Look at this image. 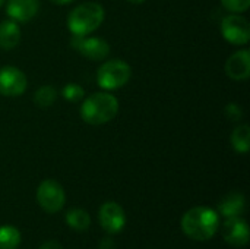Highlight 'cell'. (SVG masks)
Here are the masks:
<instances>
[{"label": "cell", "instance_id": "4", "mask_svg": "<svg viewBox=\"0 0 250 249\" xmlns=\"http://www.w3.org/2000/svg\"><path fill=\"white\" fill-rule=\"evenodd\" d=\"M132 76V69L130 66L120 60V59H113L105 63H103L98 70H97V82L103 90L113 91L125 87Z\"/></svg>", "mask_w": 250, "mask_h": 249}, {"label": "cell", "instance_id": "8", "mask_svg": "<svg viewBox=\"0 0 250 249\" xmlns=\"http://www.w3.org/2000/svg\"><path fill=\"white\" fill-rule=\"evenodd\" d=\"M72 47L91 60H103L110 53V44L98 37H72Z\"/></svg>", "mask_w": 250, "mask_h": 249}, {"label": "cell", "instance_id": "21", "mask_svg": "<svg viewBox=\"0 0 250 249\" xmlns=\"http://www.w3.org/2000/svg\"><path fill=\"white\" fill-rule=\"evenodd\" d=\"M224 113H226V116H227L231 122H237V120H240V119L243 117V110H242V107H240L239 104H234V103L227 104L226 109H224Z\"/></svg>", "mask_w": 250, "mask_h": 249}, {"label": "cell", "instance_id": "20", "mask_svg": "<svg viewBox=\"0 0 250 249\" xmlns=\"http://www.w3.org/2000/svg\"><path fill=\"white\" fill-rule=\"evenodd\" d=\"M223 6L233 13H243L249 9L250 0H221Z\"/></svg>", "mask_w": 250, "mask_h": 249}, {"label": "cell", "instance_id": "1", "mask_svg": "<svg viewBox=\"0 0 250 249\" xmlns=\"http://www.w3.org/2000/svg\"><path fill=\"white\" fill-rule=\"evenodd\" d=\"M182 229L190 239L208 241L218 229V214L208 207H195L183 216Z\"/></svg>", "mask_w": 250, "mask_h": 249}, {"label": "cell", "instance_id": "24", "mask_svg": "<svg viewBox=\"0 0 250 249\" xmlns=\"http://www.w3.org/2000/svg\"><path fill=\"white\" fill-rule=\"evenodd\" d=\"M48 1H51V3H54V4H69V3H72L73 0H48Z\"/></svg>", "mask_w": 250, "mask_h": 249}, {"label": "cell", "instance_id": "25", "mask_svg": "<svg viewBox=\"0 0 250 249\" xmlns=\"http://www.w3.org/2000/svg\"><path fill=\"white\" fill-rule=\"evenodd\" d=\"M129 3H135V4H139V3H144L145 0H127Z\"/></svg>", "mask_w": 250, "mask_h": 249}, {"label": "cell", "instance_id": "13", "mask_svg": "<svg viewBox=\"0 0 250 249\" xmlns=\"http://www.w3.org/2000/svg\"><path fill=\"white\" fill-rule=\"evenodd\" d=\"M246 203H245V197L242 194L233 192L226 195L220 204H218V211L224 216V217H240L245 211Z\"/></svg>", "mask_w": 250, "mask_h": 249}, {"label": "cell", "instance_id": "19", "mask_svg": "<svg viewBox=\"0 0 250 249\" xmlns=\"http://www.w3.org/2000/svg\"><path fill=\"white\" fill-rule=\"evenodd\" d=\"M62 95L64 100H67L69 103H78L81 101L83 97H85V90L78 85V84H73V82H69L63 87L62 90Z\"/></svg>", "mask_w": 250, "mask_h": 249}, {"label": "cell", "instance_id": "15", "mask_svg": "<svg viewBox=\"0 0 250 249\" xmlns=\"http://www.w3.org/2000/svg\"><path fill=\"white\" fill-rule=\"evenodd\" d=\"M231 145L234 151L246 154L250 150V128L248 125H239L231 134Z\"/></svg>", "mask_w": 250, "mask_h": 249}, {"label": "cell", "instance_id": "22", "mask_svg": "<svg viewBox=\"0 0 250 249\" xmlns=\"http://www.w3.org/2000/svg\"><path fill=\"white\" fill-rule=\"evenodd\" d=\"M40 249H63V247L57 241H47L40 247Z\"/></svg>", "mask_w": 250, "mask_h": 249}, {"label": "cell", "instance_id": "26", "mask_svg": "<svg viewBox=\"0 0 250 249\" xmlns=\"http://www.w3.org/2000/svg\"><path fill=\"white\" fill-rule=\"evenodd\" d=\"M3 3H4V0H0V7L3 6Z\"/></svg>", "mask_w": 250, "mask_h": 249}, {"label": "cell", "instance_id": "16", "mask_svg": "<svg viewBox=\"0 0 250 249\" xmlns=\"http://www.w3.org/2000/svg\"><path fill=\"white\" fill-rule=\"evenodd\" d=\"M66 222L67 225L78 230V232H83L89 227L91 225V219H89V214L81 208H73V210H69L67 214H66Z\"/></svg>", "mask_w": 250, "mask_h": 249}, {"label": "cell", "instance_id": "9", "mask_svg": "<svg viewBox=\"0 0 250 249\" xmlns=\"http://www.w3.org/2000/svg\"><path fill=\"white\" fill-rule=\"evenodd\" d=\"M98 217H100V223L103 229L110 235L119 233L125 227V223H126V216H125L123 208L117 203H113V201L103 204V207L100 208Z\"/></svg>", "mask_w": 250, "mask_h": 249}, {"label": "cell", "instance_id": "2", "mask_svg": "<svg viewBox=\"0 0 250 249\" xmlns=\"http://www.w3.org/2000/svg\"><path fill=\"white\" fill-rule=\"evenodd\" d=\"M119 112V101L108 92H95L89 95L81 107V117L89 125H104L111 122Z\"/></svg>", "mask_w": 250, "mask_h": 249}, {"label": "cell", "instance_id": "14", "mask_svg": "<svg viewBox=\"0 0 250 249\" xmlns=\"http://www.w3.org/2000/svg\"><path fill=\"white\" fill-rule=\"evenodd\" d=\"M21 41V28L18 22L7 19L0 23V47L3 50L15 48Z\"/></svg>", "mask_w": 250, "mask_h": 249}, {"label": "cell", "instance_id": "3", "mask_svg": "<svg viewBox=\"0 0 250 249\" xmlns=\"http://www.w3.org/2000/svg\"><path fill=\"white\" fill-rule=\"evenodd\" d=\"M104 9L101 4L88 1L76 6L67 16V26L73 37H86L101 26Z\"/></svg>", "mask_w": 250, "mask_h": 249}, {"label": "cell", "instance_id": "11", "mask_svg": "<svg viewBox=\"0 0 250 249\" xmlns=\"http://www.w3.org/2000/svg\"><path fill=\"white\" fill-rule=\"evenodd\" d=\"M226 73L234 81H245L250 76V53L239 50L226 62Z\"/></svg>", "mask_w": 250, "mask_h": 249}, {"label": "cell", "instance_id": "17", "mask_svg": "<svg viewBox=\"0 0 250 249\" xmlns=\"http://www.w3.org/2000/svg\"><path fill=\"white\" fill-rule=\"evenodd\" d=\"M21 244V233L13 226L0 227V249H15Z\"/></svg>", "mask_w": 250, "mask_h": 249}, {"label": "cell", "instance_id": "5", "mask_svg": "<svg viewBox=\"0 0 250 249\" xmlns=\"http://www.w3.org/2000/svg\"><path fill=\"white\" fill-rule=\"evenodd\" d=\"M37 201L44 211L57 213L63 208L66 195L59 182L53 179H47L41 182L37 189Z\"/></svg>", "mask_w": 250, "mask_h": 249}, {"label": "cell", "instance_id": "10", "mask_svg": "<svg viewBox=\"0 0 250 249\" xmlns=\"http://www.w3.org/2000/svg\"><path fill=\"white\" fill-rule=\"evenodd\" d=\"M224 239L233 247H245L249 242V227L240 217H229L223 226Z\"/></svg>", "mask_w": 250, "mask_h": 249}, {"label": "cell", "instance_id": "12", "mask_svg": "<svg viewBox=\"0 0 250 249\" xmlns=\"http://www.w3.org/2000/svg\"><path fill=\"white\" fill-rule=\"evenodd\" d=\"M40 9L38 0H9L6 12L9 18L15 22L31 21Z\"/></svg>", "mask_w": 250, "mask_h": 249}, {"label": "cell", "instance_id": "6", "mask_svg": "<svg viewBox=\"0 0 250 249\" xmlns=\"http://www.w3.org/2000/svg\"><path fill=\"white\" fill-rule=\"evenodd\" d=\"M223 37L236 45H245L250 40V26L246 18L240 15H229L221 23Z\"/></svg>", "mask_w": 250, "mask_h": 249}, {"label": "cell", "instance_id": "7", "mask_svg": "<svg viewBox=\"0 0 250 249\" xmlns=\"http://www.w3.org/2000/svg\"><path fill=\"white\" fill-rule=\"evenodd\" d=\"M28 85L25 73L15 66L0 68V94L4 97H19Z\"/></svg>", "mask_w": 250, "mask_h": 249}, {"label": "cell", "instance_id": "23", "mask_svg": "<svg viewBox=\"0 0 250 249\" xmlns=\"http://www.w3.org/2000/svg\"><path fill=\"white\" fill-rule=\"evenodd\" d=\"M98 249H116V245H114V242H113L111 239L105 238V239H103V241H101V244H100Z\"/></svg>", "mask_w": 250, "mask_h": 249}, {"label": "cell", "instance_id": "18", "mask_svg": "<svg viewBox=\"0 0 250 249\" xmlns=\"http://www.w3.org/2000/svg\"><path fill=\"white\" fill-rule=\"evenodd\" d=\"M56 98H57V91L51 85H44L38 88L34 94V103L41 109L50 107L56 101Z\"/></svg>", "mask_w": 250, "mask_h": 249}]
</instances>
